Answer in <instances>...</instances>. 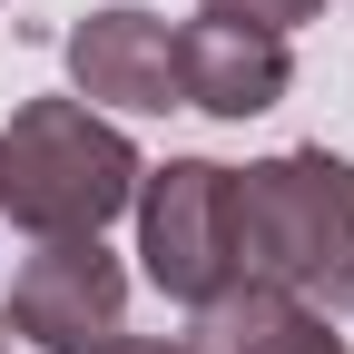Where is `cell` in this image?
Wrapping results in <instances>:
<instances>
[{"label": "cell", "mask_w": 354, "mask_h": 354, "mask_svg": "<svg viewBox=\"0 0 354 354\" xmlns=\"http://www.w3.org/2000/svg\"><path fill=\"white\" fill-rule=\"evenodd\" d=\"M0 354H39V344H20V335H10V325H0Z\"/></svg>", "instance_id": "10"}, {"label": "cell", "mask_w": 354, "mask_h": 354, "mask_svg": "<svg viewBox=\"0 0 354 354\" xmlns=\"http://www.w3.org/2000/svg\"><path fill=\"white\" fill-rule=\"evenodd\" d=\"M59 59H69V99H88L99 118H167L177 109V30L138 0L79 10Z\"/></svg>", "instance_id": "5"}, {"label": "cell", "mask_w": 354, "mask_h": 354, "mask_svg": "<svg viewBox=\"0 0 354 354\" xmlns=\"http://www.w3.org/2000/svg\"><path fill=\"white\" fill-rule=\"evenodd\" d=\"M236 276L305 295L315 315H354V158L276 148L227 177Z\"/></svg>", "instance_id": "1"}, {"label": "cell", "mask_w": 354, "mask_h": 354, "mask_svg": "<svg viewBox=\"0 0 354 354\" xmlns=\"http://www.w3.org/2000/svg\"><path fill=\"white\" fill-rule=\"evenodd\" d=\"M88 354H187V344H158V335H99Z\"/></svg>", "instance_id": "9"}, {"label": "cell", "mask_w": 354, "mask_h": 354, "mask_svg": "<svg viewBox=\"0 0 354 354\" xmlns=\"http://www.w3.org/2000/svg\"><path fill=\"white\" fill-rule=\"evenodd\" d=\"M138 138L88 99H30L0 128V216L20 236H99L138 197Z\"/></svg>", "instance_id": "2"}, {"label": "cell", "mask_w": 354, "mask_h": 354, "mask_svg": "<svg viewBox=\"0 0 354 354\" xmlns=\"http://www.w3.org/2000/svg\"><path fill=\"white\" fill-rule=\"evenodd\" d=\"M187 354H344V335H335V315H315L305 295L236 276L227 295L187 305Z\"/></svg>", "instance_id": "7"}, {"label": "cell", "mask_w": 354, "mask_h": 354, "mask_svg": "<svg viewBox=\"0 0 354 354\" xmlns=\"http://www.w3.org/2000/svg\"><path fill=\"white\" fill-rule=\"evenodd\" d=\"M227 177L216 158H167L138 177V197H128V216H138V266L148 286L177 295V305H207L236 286V227H227Z\"/></svg>", "instance_id": "3"}, {"label": "cell", "mask_w": 354, "mask_h": 354, "mask_svg": "<svg viewBox=\"0 0 354 354\" xmlns=\"http://www.w3.org/2000/svg\"><path fill=\"white\" fill-rule=\"evenodd\" d=\"M295 88V59H286V39L276 30H246V20H187L177 30V109H197V118H266Z\"/></svg>", "instance_id": "6"}, {"label": "cell", "mask_w": 354, "mask_h": 354, "mask_svg": "<svg viewBox=\"0 0 354 354\" xmlns=\"http://www.w3.org/2000/svg\"><path fill=\"white\" fill-rule=\"evenodd\" d=\"M118 315H128V266L99 236H30V256L10 266L0 325L39 354H88L99 335H118Z\"/></svg>", "instance_id": "4"}, {"label": "cell", "mask_w": 354, "mask_h": 354, "mask_svg": "<svg viewBox=\"0 0 354 354\" xmlns=\"http://www.w3.org/2000/svg\"><path fill=\"white\" fill-rule=\"evenodd\" d=\"M207 20H246V30H305V20H325V0H197Z\"/></svg>", "instance_id": "8"}]
</instances>
